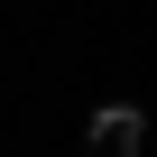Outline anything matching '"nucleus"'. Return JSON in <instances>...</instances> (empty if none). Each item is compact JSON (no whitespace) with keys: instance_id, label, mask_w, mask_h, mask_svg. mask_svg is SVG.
Listing matches in <instances>:
<instances>
[{"instance_id":"f257e3e1","label":"nucleus","mask_w":157,"mask_h":157,"mask_svg":"<svg viewBox=\"0 0 157 157\" xmlns=\"http://www.w3.org/2000/svg\"><path fill=\"white\" fill-rule=\"evenodd\" d=\"M148 148V111L139 102H102L93 129H83V157H139Z\"/></svg>"}]
</instances>
